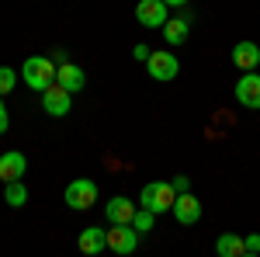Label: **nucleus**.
I'll use <instances>...</instances> for the list:
<instances>
[{"instance_id":"1","label":"nucleus","mask_w":260,"mask_h":257,"mask_svg":"<svg viewBox=\"0 0 260 257\" xmlns=\"http://www.w3.org/2000/svg\"><path fill=\"white\" fill-rule=\"evenodd\" d=\"M56 63H52V56H28L24 60V66H21L18 73H21V80L31 87V91H49L52 83H56Z\"/></svg>"},{"instance_id":"2","label":"nucleus","mask_w":260,"mask_h":257,"mask_svg":"<svg viewBox=\"0 0 260 257\" xmlns=\"http://www.w3.org/2000/svg\"><path fill=\"white\" fill-rule=\"evenodd\" d=\"M174 202H177V191H174V184H170V181H149V184H142L139 205H142V209H149L153 216L170 212V209H174Z\"/></svg>"},{"instance_id":"3","label":"nucleus","mask_w":260,"mask_h":257,"mask_svg":"<svg viewBox=\"0 0 260 257\" xmlns=\"http://www.w3.org/2000/svg\"><path fill=\"white\" fill-rule=\"evenodd\" d=\"M146 73L156 80V83H170V80H177V73H180V60L170 49H156V52H149V60H146Z\"/></svg>"},{"instance_id":"4","label":"nucleus","mask_w":260,"mask_h":257,"mask_svg":"<svg viewBox=\"0 0 260 257\" xmlns=\"http://www.w3.org/2000/svg\"><path fill=\"white\" fill-rule=\"evenodd\" d=\"M94 202H98V184L90 178H77L73 184H66V205L70 209L83 212V209H94Z\"/></svg>"},{"instance_id":"5","label":"nucleus","mask_w":260,"mask_h":257,"mask_svg":"<svg viewBox=\"0 0 260 257\" xmlns=\"http://www.w3.org/2000/svg\"><path fill=\"white\" fill-rule=\"evenodd\" d=\"M136 21H139L142 28H160L170 21V7L163 4V0H139L136 4Z\"/></svg>"},{"instance_id":"6","label":"nucleus","mask_w":260,"mask_h":257,"mask_svg":"<svg viewBox=\"0 0 260 257\" xmlns=\"http://www.w3.org/2000/svg\"><path fill=\"white\" fill-rule=\"evenodd\" d=\"M136 212H139V209H136V202H132V198H125V195L108 198V205H104V216H108L111 226H132Z\"/></svg>"},{"instance_id":"7","label":"nucleus","mask_w":260,"mask_h":257,"mask_svg":"<svg viewBox=\"0 0 260 257\" xmlns=\"http://www.w3.org/2000/svg\"><path fill=\"white\" fill-rule=\"evenodd\" d=\"M136 247H139L136 226H115V230H108V250H115L118 257L136 254Z\"/></svg>"},{"instance_id":"8","label":"nucleus","mask_w":260,"mask_h":257,"mask_svg":"<svg viewBox=\"0 0 260 257\" xmlns=\"http://www.w3.org/2000/svg\"><path fill=\"white\" fill-rule=\"evenodd\" d=\"M73 94L70 91H62L59 83H52L49 91H42V108H45V115H52V119H62V115H70V108H73Z\"/></svg>"},{"instance_id":"9","label":"nucleus","mask_w":260,"mask_h":257,"mask_svg":"<svg viewBox=\"0 0 260 257\" xmlns=\"http://www.w3.org/2000/svg\"><path fill=\"white\" fill-rule=\"evenodd\" d=\"M170 216L177 219L180 226H194L201 219V202L191 191H184V195H177V202H174V209H170Z\"/></svg>"},{"instance_id":"10","label":"nucleus","mask_w":260,"mask_h":257,"mask_svg":"<svg viewBox=\"0 0 260 257\" xmlns=\"http://www.w3.org/2000/svg\"><path fill=\"white\" fill-rule=\"evenodd\" d=\"M24 170H28V160H24V153H18V150L0 153V181H4V184L21 181V178H24Z\"/></svg>"},{"instance_id":"11","label":"nucleus","mask_w":260,"mask_h":257,"mask_svg":"<svg viewBox=\"0 0 260 257\" xmlns=\"http://www.w3.org/2000/svg\"><path fill=\"white\" fill-rule=\"evenodd\" d=\"M191 21H194L191 11H184V14H177V18L167 21V24H163V39H167V45H184L187 35H191Z\"/></svg>"},{"instance_id":"12","label":"nucleus","mask_w":260,"mask_h":257,"mask_svg":"<svg viewBox=\"0 0 260 257\" xmlns=\"http://www.w3.org/2000/svg\"><path fill=\"white\" fill-rule=\"evenodd\" d=\"M236 101L243 108H260V73H243L236 80Z\"/></svg>"},{"instance_id":"13","label":"nucleus","mask_w":260,"mask_h":257,"mask_svg":"<svg viewBox=\"0 0 260 257\" xmlns=\"http://www.w3.org/2000/svg\"><path fill=\"white\" fill-rule=\"evenodd\" d=\"M56 83H59L62 91H70V94H80L83 87H87V77H83V70L77 66V63H59Z\"/></svg>"},{"instance_id":"14","label":"nucleus","mask_w":260,"mask_h":257,"mask_svg":"<svg viewBox=\"0 0 260 257\" xmlns=\"http://www.w3.org/2000/svg\"><path fill=\"white\" fill-rule=\"evenodd\" d=\"M233 66H240L243 73H253L260 66V45L257 42H240V45H233Z\"/></svg>"},{"instance_id":"15","label":"nucleus","mask_w":260,"mask_h":257,"mask_svg":"<svg viewBox=\"0 0 260 257\" xmlns=\"http://www.w3.org/2000/svg\"><path fill=\"white\" fill-rule=\"evenodd\" d=\"M77 247H80V254H87V257L108 250V230H101V226H87V230L80 233V240H77Z\"/></svg>"},{"instance_id":"16","label":"nucleus","mask_w":260,"mask_h":257,"mask_svg":"<svg viewBox=\"0 0 260 257\" xmlns=\"http://www.w3.org/2000/svg\"><path fill=\"white\" fill-rule=\"evenodd\" d=\"M246 254V240L236 233H222L215 240V257H243Z\"/></svg>"},{"instance_id":"17","label":"nucleus","mask_w":260,"mask_h":257,"mask_svg":"<svg viewBox=\"0 0 260 257\" xmlns=\"http://www.w3.org/2000/svg\"><path fill=\"white\" fill-rule=\"evenodd\" d=\"M4 202H7L11 209H21V205H28V188H24L21 181H11V184H4Z\"/></svg>"},{"instance_id":"18","label":"nucleus","mask_w":260,"mask_h":257,"mask_svg":"<svg viewBox=\"0 0 260 257\" xmlns=\"http://www.w3.org/2000/svg\"><path fill=\"white\" fill-rule=\"evenodd\" d=\"M132 226H136V233H149V230H153V226H156V216H153V212H149V209H139V212H136V219H132Z\"/></svg>"},{"instance_id":"19","label":"nucleus","mask_w":260,"mask_h":257,"mask_svg":"<svg viewBox=\"0 0 260 257\" xmlns=\"http://www.w3.org/2000/svg\"><path fill=\"white\" fill-rule=\"evenodd\" d=\"M14 83H18V73H14L11 66H0V94H11Z\"/></svg>"},{"instance_id":"20","label":"nucleus","mask_w":260,"mask_h":257,"mask_svg":"<svg viewBox=\"0 0 260 257\" xmlns=\"http://www.w3.org/2000/svg\"><path fill=\"white\" fill-rule=\"evenodd\" d=\"M246 240V250L250 254H260V233H250V237H243Z\"/></svg>"},{"instance_id":"21","label":"nucleus","mask_w":260,"mask_h":257,"mask_svg":"<svg viewBox=\"0 0 260 257\" xmlns=\"http://www.w3.org/2000/svg\"><path fill=\"white\" fill-rule=\"evenodd\" d=\"M170 184H174V191H177V195H184V191L191 188V181L184 178V174H180V178H174V181H170Z\"/></svg>"},{"instance_id":"22","label":"nucleus","mask_w":260,"mask_h":257,"mask_svg":"<svg viewBox=\"0 0 260 257\" xmlns=\"http://www.w3.org/2000/svg\"><path fill=\"white\" fill-rule=\"evenodd\" d=\"M132 56H136V60H149V49H146V45H136V49H132Z\"/></svg>"},{"instance_id":"23","label":"nucleus","mask_w":260,"mask_h":257,"mask_svg":"<svg viewBox=\"0 0 260 257\" xmlns=\"http://www.w3.org/2000/svg\"><path fill=\"white\" fill-rule=\"evenodd\" d=\"M7 129H11V115H7V111H0V136H4Z\"/></svg>"},{"instance_id":"24","label":"nucleus","mask_w":260,"mask_h":257,"mask_svg":"<svg viewBox=\"0 0 260 257\" xmlns=\"http://www.w3.org/2000/svg\"><path fill=\"white\" fill-rule=\"evenodd\" d=\"M163 4H167V7H177V11H184V7H187L191 0H163Z\"/></svg>"},{"instance_id":"25","label":"nucleus","mask_w":260,"mask_h":257,"mask_svg":"<svg viewBox=\"0 0 260 257\" xmlns=\"http://www.w3.org/2000/svg\"><path fill=\"white\" fill-rule=\"evenodd\" d=\"M0 111H7V108H4V94H0Z\"/></svg>"},{"instance_id":"26","label":"nucleus","mask_w":260,"mask_h":257,"mask_svg":"<svg viewBox=\"0 0 260 257\" xmlns=\"http://www.w3.org/2000/svg\"><path fill=\"white\" fill-rule=\"evenodd\" d=\"M243 257H260V254H250V250H246V254H243Z\"/></svg>"}]
</instances>
